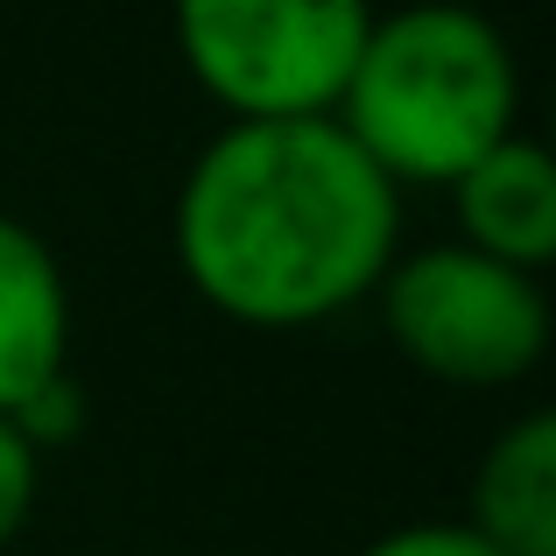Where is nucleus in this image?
Instances as JSON below:
<instances>
[{"mask_svg":"<svg viewBox=\"0 0 556 556\" xmlns=\"http://www.w3.org/2000/svg\"><path fill=\"white\" fill-rule=\"evenodd\" d=\"M190 296L247 331H311L380 289L402 247V190L339 121H226L177 190Z\"/></svg>","mask_w":556,"mask_h":556,"instance_id":"nucleus-1","label":"nucleus"},{"mask_svg":"<svg viewBox=\"0 0 556 556\" xmlns=\"http://www.w3.org/2000/svg\"><path fill=\"white\" fill-rule=\"evenodd\" d=\"M331 121L394 190H451L486 149L521 135V64L479 8L416 0L374 14Z\"/></svg>","mask_w":556,"mask_h":556,"instance_id":"nucleus-2","label":"nucleus"},{"mask_svg":"<svg viewBox=\"0 0 556 556\" xmlns=\"http://www.w3.org/2000/svg\"><path fill=\"white\" fill-rule=\"evenodd\" d=\"M177 56L226 121H331L359 42L367 0H169Z\"/></svg>","mask_w":556,"mask_h":556,"instance_id":"nucleus-3","label":"nucleus"},{"mask_svg":"<svg viewBox=\"0 0 556 556\" xmlns=\"http://www.w3.org/2000/svg\"><path fill=\"white\" fill-rule=\"evenodd\" d=\"M394 353L444 388H515L549 353L543 275H521L472 247H422L394 254L374 289Z\"/></svg>","mask_w":556,"mask_h":556,"instance_id":"nucleus-4","label":"nucleus"},{"mask_svg":"<svg viewBox=\"0 0 556 556\" xmlns=\"http://www.w3.org/2000/svg\"><path fill=\"white\" fill-rule=\"evenodd\" d=\"M71 374V289L50 240L0 212V416H22Z\"/></svg>","mask_w":556,"mask_h":556,"instance_id":"nucleus-5","label":"nucleus"},{"mask_svg":"<svg viewBox=\"0 0 556 556\" xmlns=\"http://www.w3.org/2000/svg\"><path fill=\"white\" fill-rule=\"evenodd\" d=\"M451 204H458V247L472 254L507 261L521 275H543L556 261V163L543 141L507 135L451 184Z\"/></svg>","mask_w":556,"mask_h":556,"instance_id":"nucleus-6","label":"nucleus"},{"mask_svg":"<svg viewBox=\"0 0 556 556\" xmlns=\"http://www.w3.org/2000/svg\"><path fill=\"white\" fill-rule=\"evenodd\" d=\"M465 529L501 556H556V416L529 408L486 444L465 493Z\"/></svg>","mask_w":556,"mask_h":556,"instance_id":"nucleus-7","label":"nucleus"},{"mask_svg":"<svg viewBox=\"0 0 556 556\" xmlns=\"http://www.w3.org/2000/svg\"><path fill=\"white\" fill-rule=\"evenodd\" d=\"M36 486H42V451L14 430V416H0V549L28 529V515H36Z\"/></svg>","mask_w":556,"mask_h":556,"instance_id":"nucleus-8","label":"nucleus"},{"mask_svg":"<svg viewBox=\"0 0 556 556\" xmlns=\"http://www.w3.org/2000/svg\"><path fill=\"white\" fill-rule=\"evenodd\" d=\"M359 556H501V549H486L465 521H408V529L374 535Z\"/></svg>","mask_w":556,"mask_h":556,"instance_id":"nucleus-9","label":"nucleus"}]
</instances>
